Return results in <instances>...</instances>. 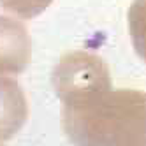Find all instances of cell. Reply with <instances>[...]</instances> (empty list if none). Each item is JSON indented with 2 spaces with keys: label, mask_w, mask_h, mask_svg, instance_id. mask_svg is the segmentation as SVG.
I'll use <instances>...</instances> for the list:
<instances>
[{
  "label": "cell",
  "mask_w": 146,
  "mask_h": 146,
  "mask_svg": "<svg viewBox=\"0 0 146 146\" xmlns=\"http://www.w3.org/2000/svg\"><path fill=\"white\" fill-rule=\"evenodd\" d=\"M32 58V40L27 27L16 18L0 14V76L23 72Z\"/></svg>",
  "instance_id": "3957f363"
},
{
  "label": "cell",
  "mask_w": 146,
  "mask_h": 146,
  "mask_svg": "<svg viewBox=\"0 0 146 146\" xmlns=\"http://www.w3.org/2000/svg\"><path fill=\"white\" fill-rule=\"evenodd\" d=\"M53 0H0L2 9L21 19H32L44 13Z\"/></svg>",
  "instance_id": "8992f818"
},
{
  "label": "cell",
  "mask_w": 146,
  "mask_h": 146,
  "mask_svg": "<svg viewBox=\"0 0 146 146\" xmlns=\"http://www.w3.org/2000/svg\"><path fill=\"white\" fill-rule=\"evenodd\" d=\"M108 146H146V93L111 90L106 109Z\"/></svg>",
  "instance_id": "7a4b0ae2"
},
{
  "label": "cell",
  "mask_w": 146,
  "mask_h": 146,
  "mask_svg": "<svg viewBox=\"0 0 146 146\" xmlns=\"http://www.w3.org/2000/svg\"><path fill=\"white\" fill-rule=\"evenodd\" d=\"M129 32L134 49L146 62V0H134L129 9Z\"/></svg>",
  "instance_id": "5b68a950"
},
{
  "label": "cell",
  "mask_w": 146,
  "mask_h": 146,
  "mask_svg": "<svg viewBox=\"0 0 146 146\" xmlns=\"http://www.w3.org/2000/svg\"><path fill=\"white\" fill-rule=\"evenodd\" d=\"M53 86L62 102V123L74 146H108L106 109L111 95L109 69L100 56L72 51L53 70Z\"/></svg>",
  "instance_id": "6da1fadb"
},
{
  "label": "cell",
  "mask_w": 146,
  "mask_h": 146,
  "mask_svg": "<svg viewBox=\"0 0 146 146\" xmlns=\"http://www.w3.org/2000/svg\"><path fill=\"white\" fill-rule=\"evenodd\" d=\"M28 118V104L19 85L0 76V143L16 135Z\"/></svg>",
  "instance_id": "277c9868"
}]
</instances>
